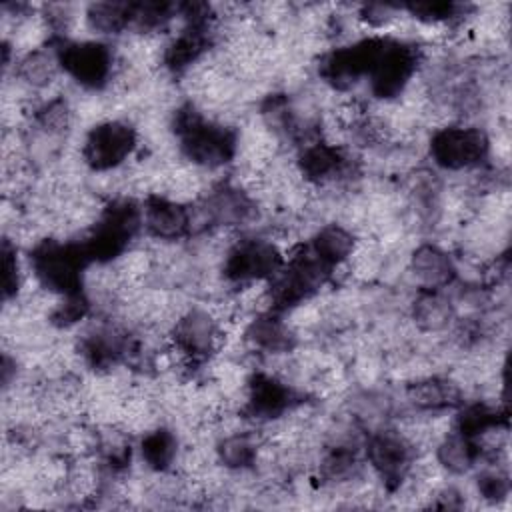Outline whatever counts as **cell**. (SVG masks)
I'll return each instance as SVG.
<instances>
[{
	"instance_id": "6da1fadb",
	"label": "cell",
	"mask_w": 512,
	"mask_h": 512,
	"mask_svg": "<svg viewBox=\"0 0 512 512\" xmlns=\"http://www.w3.org/2000/svg\"><path fill=\"white\" fill-rule=\"evenodd\" d=\"M176 132L186 156L202 166H220L234 154V134L224 126L206 122L192 108L178 112Z\"/></svg>"
},
{
	"instance_id": "7a4b0ae2",
	"label": "cell",
	"mask_w": 512,
	"mask_h": 512,
	"mask_svg": "<svg viewBox=\"0 0 512 512\" xmlns=\"http://www.w3.org/2000/svg\"><path fill=\"white\" fill-rule=\"evenodd\" d=\"M84 246L44 242L32 254V266L38 280L64 296L80 294V274L88 262Z\"/></svg>"
},
{
	"instance_id": "3957f363",
	"label": "cell",
	"mask_w": 512,
	"mask_h": 512,
	"mask_svg": "<svg viewBox=\"0 0 512 512\" xmlns=\"http://www.w3.org/2000/svg\"><path fill=\"white\" fill-rule=\"evenodd\" d=\"M140 222V214L134 202L122 200L106 208L94 234L84 244L90 260H110L118 256L134 236Z\"/></svg>"
},
{
	"instance_id": "277c9868",
	"label": "cell",
	"mask_w": 512,
	"mask_h": 512,
	"mask_svg": "<svg viewBox=\"0 0 512 512\" xmlns=\"http://www.w3.org/2000/svg\"><path fill=\"white\" fill-rule=\"evenodd\" d=\"M430 152L436 164L450 170H460L480 162L486 156L488 138L480 128H442L432 136Z\"/></svg>"
},
{
	"instance_id": "5b68a950",
	"label": "cell",
	"mask_w": 512,
	"mask_h": 512,
	"mask_svg": "<svg viewBox=\"0 0 512 512\" xmlns=\"http://www.w3.org/2000/svg\"><path fill=\"white\" fill-rule=\"evenodd\" d=\"M60 66L80 84L98 88L112 68L110 50L100 42H64L56 48Z\"/></svg>"
},
{
	"instance_id": "8992f818",
	"label": "cell",
	"mask_w": 512,
	"mask_h": 512,
	"mask_svg": "<svg viewBox=\"0 0 512 512\" xmlns=\"http://www.w3.org/2000/svg\"><path fill=\"white\" fill-rule=\"evenodd\" d=\"M282 258L274 244L264 240H242L226 258L224 272L234 282L274 278L280 272Z\"/></svg>"
},
{
	"instance_id": "52a82bcc",
	"label": "cell",
	"mask_w": 512,
	"mask_h": 512,
	"mask_svg": "<svg viewBox=\"0 0 512 512\" xmlns=\"http://www.w3.org/2000/svg\"><path fill=\"white\" fill-rule=\"evenodd\" d=\"M416 70L414 48L400 42H384V48L372 68V92L378 98H392L402 92L406 82Z\"/></svg>"
},
{
	"instance_id": "ba28073f",
	"label": "cell",
	"mask_w": 512,
	"mask_h": 512,
	"mask_svg": "<svg viewBox=\"0 0 512 512\" xmlns=\"http://www.w3.org/2000/svg\"><path fill=\"white\" fill-rule=\"evenodd\" d=\"M136 144L134 130L122 122L96 126L84 142V160L96 170H108L126 160Z\"/></svg>"
},
{
	"instance_id": "9c48e42d",
	"label": "cell",
	"mask_w": 512,
	"mask_h": 512,
	"mask_svg": "<svg viewBox=\"0 0 512 512\" xmlns=\"http://www.w3.org/2000/svg\"><path fill=\"white\" fill-rule=\"evenodd\" d=\"M384 48V40H362L354 46L348 48H340L334 50L322 66V74L334 82L336 86L344 88L352 82H356V78L360 76H368L380 56Z\"/></svg>"
},
{
	"instance_id": "30bf717a",
	"label": "cell",
	"mask_w": 512,
	"mask_h": 512,
	"mask_svg": "<svg viewBox=\"0 0 512 512\" xmlns=\"http://www.w3.org/2000/svg\"><path fill=\"white\" fill-rule=\"evenodd\" d=\"M368 460L382 480L394 488L408 472L410 446L394 432H378L368 440Z\"/></svg>"
},
{
	"instance_id": "8fae6325",
	"label": "cell",
	"mask_w": 512,
	"mask_h": 512,
	"mask_svg": "<svg viewBox=\"0 0 512 512\" xmlns=\"http://www.w3.org/2000/svg\"><path fill=\"white\" fill-rule=\"evenodd\" d=\"M174 340L180 352L198 360L210 354L216 342V326L206 312L192 310L182 316L174 328Z\"/></svg>"
},
{
	"instance_id": "7c38bea8",
	"label": "cell",
	"mask_w": 512,
	"mask_h": 512,
	"mask_svg": "<svg viewBox=\"0 0 512 512\" xmlns=\"http://www.w3.org/2000/svg\"><path fill=\"white\" fill-rule=\"evenodd\" d=\"M144 222L152 236L162 240H174L186 234L190 226V216L184 206L160 196H152L148 198L144 208Z\"/></svg>"
},
{
	"instance_id": "4fadbf2b",
	"label": "cell",
	"mask_w": 512,
	"mask_h": 512,
	"mask_svg": "<svg viewBox=\"0 0 512 512\" xmlns=\"http://www.w3.org/2000/svg\"><path fill=\"white\" fill-rule=\"evenodd\" d=\"M290 388L272 376L258 374L250 384L248 410L260 418H274L290 406Z\"/></svg>"
},
{
	"instance_id": "5bb4252c",
	"label": "cell",
	"mask_w": 512,
	"mask_h": 512,
	"mask_svg": "<svg viewBox=\"0 0 512 512\" xmlns=\"http://www.w3.org/2000/svg\"><path fill=\"white\" fill-rule=\"evenodd\" d=\"M412 270L432 290L450 284L456 274L448 254L436 246H420L412 256Z\"/></svg>"
},
{
	"instance_id": "9a60e30c",
	"label": "cell",
	"mask_w": 512,
	"mask_h": 512,
	"mask_svg": "<svg viewBox=\"0 0 512 512\" xmlns=\"http://www.w3.org/2000/svg\"><path fill=\"white\" fill-rule=\"evenodd\" d=\"M208 218L222 226L242 224L252 214V202L246 194L236 188H220L216 190L206 204Z\"/></svg>"
},
{
	"instance_id": "2e32d148",
	"label": "cell",
	"mask_w": 512,
	"mask_h": 512,
	"mask_svg": "<svg viewBox=\"0 0 512 512\" xmlns=\"http://www.w3.org/2000/svg\"><path fill=\"white\" fill-rule=\"evenodd\" d=\"M354 250V238L348 230L332 224L322 228L312 244H310V252L330 270L332 266L340 264L342 260H346Z\"/></svg>"
},
{
	"instance_id": "e0dca14e",
	"label": "cell",
	"mask_w": 512,
	"mask_h": 512,
	"mask_svg": "<svg viewBox=\"0 0 512 512\" xmlns=\"http://www.w3.org/2000/svg\"><path fill=\"white\" fill-rule=\"evenodd\" d=\"M478 454H480V448L474 444V440L460 432L446 438L438 448L440 464L456 474L466 472L476 462Z\"/></svg>"
},
{
	"instance_id": "ac0fdd59",
	"label": "cell",
	"mask_w": 512,
	"mask_h": 512,
	"mask_svg": "<svg viewBox=\"0 0 512 512\" xmlns=\"http://www.w3.org/2000/svg\"><path fill=\"white\" fill-rule=\"evenodd\" d=\"M248 338L268 352H284L292 346V334L274 316H260L248 328Z\"/></svg>"
},
{
	"instance_id": "d6986e66",
	"label": "cell",
	"mask_w": 512,
	"mask_h": 512,
	"mask_svg": "<svg viewBox=\"0 0 512 512\" xmlns=\"http://www.w3.org/2000/svg\"><path fill=\"white\" fill-rule=\"evenodd\" d=\"M88 24L102 34H114L132 20V4L126 2H96L88 8Z\"/></svg>"
},
{
	"instance_id": "ffe728a7",
	"label": "cell",
	"mask_w": 512,
	"mask_h": 512,
	"mask_svg": "<svg viewBox=\"0 0 512 512\" xmlns=\"http://www.w3.org/2000/svg\"><path fill=\"white\" fill-rule=\"evenodd\" d=\"M342 156L336 148L328 146V144H312L304 150L302 158H300V168L302 174L310 180H320V178H328L330 174L338 172L342 166Z\"/></svg>"
},
{
	"instance_id": "44dd1931",
	"label": "cell",
	"mask_w": 512,
	"mask_h": 512,
	"mask_svg": "<svg viewBox=\"0 0 512 512\" xmlns=\"http://www.w3.org/2000/svg\"><path fill=\"white\" fill-rule=\"evenodd\" d=\"M456 398H458L456 388L450 382L438 380V378L422 380L410 388V400L416 406L426 408V410L446 408V406L454 404Z\"/></svg>"
},
{
	"instance_id": "7402d4cb",
	"label": "cell",
	"mask_w": 512,
	"mask_h": 512,
	"mask_svg": "<svg viewBox=\"0 0 512 512\" xmlns=\"http://www.w3.org/2000/svg\"><path fill=\"white\" fill-rule=\"evenodd\" d=\"M58 56L44 52V50H34L30 54H26L20 64H18V74L24 82H28L30 86H46L54 80L56 70H58Z\"/></svg>"
},
{
	"instance_id": "603a6c76",
	"label": "cell",
	"mask_w": 512,
	"mask_h": 512,
	"mask_svg": "<svg viewBox=\"0 0 512 512\" xmlns=\"http://www.w3.org/2000/svg\"><path fill=\"white\" fill-rule=\"evenodd\" d=\"M416 322L426 330H440L452 318V306L446 298L436 292H426L416 300L414 306Z\"/></svg>"
},
{
	"instance_id": "cb8c5ba5",
	"label": "cell",
	"mask_w": 512,
	"mask_h": 512,
	"mask_svg": "<svg viewBox=\"0 0 512 512\" xmlns=\"http://www.w3.org/2000/svg\"><path fill=\"white\" fill-rule=\"evenodd\" d=\"M142 458L148 462V466L156 470H164L170 466V462L176 456V438L172 432L158 428L154 432H148L142 440Z\"/></svg>"
},
{
	"instance_id": "d4e9b609",
	"label": "cell",
	"mask_w": 512,
	"mask_h": 512,
	"mask_svg": "<svg viewBox=\"0 0 512 512\" xmlns=\"http://www.w3.org/2000/svg\"><path fill=\"white\" fill-rule=\"evenodd\" d=\"M218 456L228 468H246L256 458V446L244 434H234L218 444Z\"/></svg>"
},
{
	"instance_id": "484cf974",
	"label": "cell",
	"mask_w": 512,
	"mask_h": 512,
	"mask_svg": "<svg viewBox=\"0 0 512 512\" xmlns=\"http://www.w3.org/2000/svg\"><path fill=\"white\" fill-rule=\"evenodd\" d=\"M498 424V414L482 404H476V406H470L468 410L462 412L460 416V434L468 436L474 440V436L490 430V428H496Z\"/></svg>"
},
{
	"instance_id": "4316f807",
	"label": "cell",
	"mask_w": 512,
	"mask_h": 512,
	"mask_svg": "<svg viewBox=\"0 0 512 512\" xmlns=\"http://www.w3.org/2000/svg\"><path fill=\"white\" fill-rule=\"evenodd\" d=\"M20 286V274H18V264H16V250L4 242L2 246V290L4 298H10L18 292Z\"/></svg>"
},
{
	"instance_id": "83f0119b",
	"label": "cell",
	"mask_w": 512,
	"mask_h": 512,
	"mask_svg": "<svg viewBox=\"0 0 512 512\" xmlns=\"http://www.w3.org/2000/svg\"><path fill=\"white\" fill-rule=\"evenodd\" d=\"M410 12L426 20H446L458 14V6L452 2H420L412 4Z\"/></svg>"
},
{
	"instance_id": "f1b7e54d",
	"label": "cell",
	"mask_w": 512,
	"mask_h": 512,
	"mask_svg": "<svg viewBox=\"0 0 512 512\" xmlns=\"http://www.w3.org/2000/svg\"><path fill=\"white\" fill-rule=\"evenodd\" d=\"M478 490L488 500H500L508 494V478L500 472H484L478 478Z\"/></svg>"
}]
</instances>
